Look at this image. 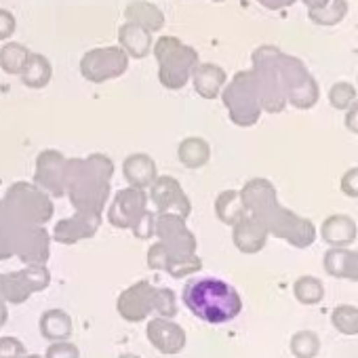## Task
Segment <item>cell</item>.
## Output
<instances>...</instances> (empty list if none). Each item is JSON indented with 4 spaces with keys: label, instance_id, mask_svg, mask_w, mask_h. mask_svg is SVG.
<instances>
[{
    "label": "cell",
    "instance_id": "obj_27",
    "mask_svg": "<svg viewBox=\"0 0 358 358\" xmlns=\"http://www.w3.org/2000/svg\"><path fill=\"white\" fill-rule=\"evenodd\" d=\"M301 3H303L308 9H318V7H324V5H329L331 0H301Z\"/></svg>",
    "mask_w": 358,
    "mask_h": 358
},
{
    "label": "cell",
    "instance_id": "obj_24",
    "mask_svg": "<svg viewBox=\"0 0 358 358\" xmlns=\"http://www.w3.org/2000/svg\"><path fill=\"white\" fill-rule=\"evenodd\" d=\"M47 358H78V348L72 345V343H53L49 350H47Z\"/></svg>",
    "mask_w": 358,
    "mask_h": 358
},
{
    "label": "cell",
    "instance_id": "obj_23",
    "mask_svg": "<svg viewBox=\"0 0 358 358\" xmlns=\"http://www.w3.org/2000/svg\"><path fill=\"white\" fill-rule=\"evenodd\" d=\"M341 192L350 199H358V166L354 169H348L343 175H341Z\"/></svg>",
    "mask_w": 358,
    "mask_h": 358
},
{
    "label": "cell",
    "instance_id": "obj_3",
    "mask_svg": "<svg viewBox=\"0 0 358 358\" xmlns=\"http://www.w3.org/2000/svg\"><path fill=\"white\" fill-rule=\"evenodd\" d=\"M158 312L162 316H175L177 314V303H175V295L169 289H154L150 282L141 280L137 285H133L131 289H127L120 297H118V312L122 318L137 322L143 320L148 314Z\"/></svg>",
    "mask_w": 358,
    "mask_h": 358
},
{
    "label": "cell",
    "instance_id": "obj_18",
    "mask_svg": "<svg viewBox=\"0 0 358 358\" xmlns=\"http://www.w3.org/2000/svg\"><path fill=\"white\" fill-rule=\"evenodd\" d=\"M356 87L350 85V83H335L329 91V103L339 110V112H345L354 101H356Z\"/></svg>",
    "mask_w": 358,
    "mask_h": 358
},
{
    "label": "cell",
    "instance_id": "obj_15",
    "mask_svg": "<svg viewBox=\"0 0 358 358\" xmlns=\"http://www.w3.org/2000/svg\"><path fill=\"white\" fill-rule=\"evenodd\" d=\"M224 80H226V74L217 66L209 64V66H203V70L199 72L196 89L205 97H215L220 93V89H222Z\"/></svg>",
    "mask_w": 358,
    "mask_h": 358
},
{
    "label": "cell",
    "instance_id": "obj_30",
    "mask_svg": "<svg viewBox=\"0 0 358 358\" xmlns=\"http://www.w3.org/2000/svg\"><path fill=\"white\" fill-rule=\"evenodd\" d=\"M356 85H358V78H356Z\"/></svg>",
    "mask_w": 358,
    "mask_h": 358
},
{
    "label": "cell",
    "instance_id": "obj_4",
    "mask_svg": "<svg viewBox=\"0 0 358 358\" xmlns=\"http://www.w3.org/2000/svg\"><path fill=\"white\" fill-rule=\"evenodd\" d=\"M253 217L268 230V234H272L276 238H285L289 245H293L297 249H308L316 241L314 224L310 220L299 217L293 211L280 207L278 201L268 205Z\"/></svg>",
    "mask_w": 358,
    "mask_h": 358
},
{
    "label": "cell",
    "instance_id": "obj_9",
    "mask_svg": "<svg viewBox=\"0 0 358 358\" xmlns=\"http://www.w3.org/2000/svg\"><path fill=\"white\" fill-rule=\"evenodd\" d=\"M356 222L350 215L335 213L327 217L320 226V236L331 247H350L356 241Z\"/></svg>",
    "mask_w": 358,
    "mask_h": 358
},
{
    "label": "cell",
    "instance_id": "obj_19",
    "mask_svg": "<svg viewBox=\"0 0 358 358\" xmlns=\"http://www.w3.org/2000/svg\"><path fill=\"white\" fill-rule=\"evenodd\" d=\"M182 148L190 150V154L188 152L179 154L182 162L188 164V166H201V164H205L209 160V145L203 139H188V141L182 143Z\"/></svg>",
    "mask_w": 358,
    "mask_h": 358
},
{
    "label": "cell",
    "instance_id": "obj_2",
    "mask_svg": "<svg viewBox=\"0 0 358 358\" xmlns=\"http://www.w3.org/2000/svg\"><path fill=\"white\" fill-rule=\"evenodd\" d=\"M186 308L201 320L209 324H224L236 318L243 310V299L238 291L213 276L192 278L182 291Z\"/></svg>",
    "mask_w": 358,
    "mask_h": 358
},
{
    "label": "cell",
    "instance_id": "obj_14",
    "mask_svg": "<svg viewBox=\"0 0 358 358\" xmlns=\"http://www.w3.org/2000/svg\"><path fill=\"white\" fill-rule=\"evenodd\" d=\"M331 322L341 335H358V308L341 303L331 312Z\"/></svg>",
    "mask_w": 358,
    "mask_h": 358
},
{
    "label": "cell",
    "instance_id": "obj_17",
    "mask_svg": "<svg viewBox=\"0 0 358 358\" xmlns=\"http://www.w3.org/2000/svg\"><path fill=\"white\" fill-rule=\"evenodd\" d=\"M320 352V339L314 331H297L291 337V354L295 358H314Z\"/></svg>",
    "mask_w": 358,
    "mask_h": 358
},
{
    "label": "cell",
    "instance_id": "obj_26",
    "mask_svg": "<svg viewBox=\"0 0 358 358\" xmlns=\"http://www.w3.org/2000/svg\"><path fill=\"white\" fill-rule=\"evenodd\" d=\"M257 3H262L264 7L272 9V11H278V9H287L291 7L295 0H257Z\"/></svg>",
    "mask_w": 358,
    "mask_h": 358
},
{
    "label": "cell",
    "instance_id": "obj_10",
    "mask_svg": "<svg viewBox=\"0 0 358 358\" xmlns=\"http://www.w3.org/2000/svg\"><path fill=\"white\" fill-rule=\"evenodd\" d=\"M350 7L348 0H331L329 5L318 7V9H308V17L312 24L322 26V28H331L343 22V17L348 15Z\"/></svg>",
    "mask_w": 358,
    "mask_h": 358
},
{
    "label": "cell",
    "instance_id": "obj_25",
    "mask_svg": "<svg viewBox=\"0 0 358 358\" xmlns=\"http://www.w3.org/2000/svg\"><path fill=\"white\" fill-rule=\"evenodd\" d=\"M345 129L354 135H358V99L345 110V120H343Z\"/></svg>",
    "mask_w": 358,
    "mask_h": 358
},
{
    "label": "cell",
    "instance_id": "obj_5",
    "mask_svg": "<svg viewBox=\"0 0 358 358\" xmlns=\"http://www.w3.org/2000/svg\"><path fill=\"white\" fill-rule=\"evenodd\" d=\"M226 103L232 112V120L236 124L249 127L255 124L262 114L259 91L253 78V72H243L234 78L226 93Z\"/></svg>",
    "mask_w": 358,
    "mask_h": 358
},
{
    "label": "cell",
    "instance_id": "obj_13",
    "mask_svg": "<svg viewBox=\"0 0 358 358\" xmlns=\"http://www.w3.org/2000/svg\"><path fill=\"white\" fill-rule=\"evenodd\" d=\"M245 213V207H243V201H241V194L238 192H224L220 199H217V217L224 222V224H230L234 226Z\"/></svg>",
    "mask_w": 358,
    "mask_h": 358
},
{
    "label": "cell",
    "instance_id": "obj_7",
    "mask_svg": "<svg viewBox=\"0 0 358 358\" xmlns=\"http://www.w3.org/2000/svg\"><path fill=\"white\" fill-rule=\"evenodd\" d=\"M148 339L150 343L162 352V354H177L186 345V333L184 329L166 320V318H154L148 322Z\"/></svg>",
    "mask_w": 358,
    "mask_h": 358
},
{
    "label": "cell",
    "instance_id": "obj_21",
    "mask_svg": "<svg viewBox=\"0 0 358 358\" xmlns=\"http://www.w3.org/2000/svg\"><path fill=\"white\" fill-rule=\"evenodd\" d=\"M26 352L24 343L15 337H3L0 339V358H22Z\"/></svg>",
    "mask_w": 358,
    "mask_h": 358
},
{
    "label": "cell",
    "instance_id": "obj_1",
    "mask_svg": "<svg viewBox=\"0 0 358 358\" xmlns=\"http://www.w3.org/2000/svg\"><path fill=\"white\" fill-rule=\"evenodd\" d=\"M253 66L262 110L276 114L282 112L287 103L297 110H310L318 103V83L301 59L274 47H262L253 55Z\"/></svg>",
    "mask_w": 358,
    "mask_h": 358
},
{
    "label": "cell",
    "instance_id": "obj_12",
    "mask_svg": "<svg viewBox=\"0 0 358 358\" xmlns=\"http://www.w3.org/2000/svg\"><path fill=\"white\" fill-rule=\"evenodd\" d=\"M293 293H295V297H297L299 303H303V306H316L324 297V287L314 276H301V278L295 280Z\"/></svg>",
    "mask_w": 358,
    "mask_h": 358
},
{
    "label": "cell",
    "instance_id": "obj_11",
    "mask_svg": "<svg viewBox=\"0 0 358 358\" xmlns=\"http://www.w3.org/2000/svg\"><path fill=\"white\" fill-rule=\"evenodd\" d=\"M41 331L47 339L51 341H59L70 337L72 333V320L64 310H49L43 318H41Z\"/></svg>",
    "mask_w": 358,
    "mask_h": 358
},
{
    "label": "cell",
    "instance_id": "obj_20",
    "mask_svg": "<svg viewBox=\"0 0 358 358\" xmlns=\"http://www.w3.org/2000/svg\"><path fill=\"white\" fill-rule=\"evenodd\" d=\"M20 55H26V49L20 45H9L3 53H0V64L5 66L7 72H20L22 70Z\"/></svg>",
    "mask_w": 358,
    "mask_h": 358
},
{
    "label": "cell",
    "instance_id": "obj_6",
    "mask_svg": "<svg viewBox=\"0 0 358 358\" xmlns=\"http://www.w3.org/2000/svg\"><path fill=\"white\" fill-rule=\"evenodd\" d=\"M47 285H49V272L43 266L0 276V293L13 303L26 301L34 289L38 291V289H45Z\"/></svg>",
    "mask_w": 358,
    "mask_h": 358
},
{
    "label": "cell",
    "instance_id": "obj_16",
    "mask_svg": "<svg viewBox=\"0 0 358 358\" xmlns=\"http://www.w3.org/2000/svg\"><path fill=\"white\" fill-rule=\"evenodd\" d=\"M131 160H133L137 166L133 169V166L124 164V175H127V179H129V182H131L135 188L148 186V184L152 182V179H154V175H156L152 160H150L148 156H131Z\"/></svg>",
    "mask_w": 358,
    "mask_h": 358
},
{
    "label": "cell",
    "instance_id": "obj_28",
    "mask_svg": "<svg viewBox=\"0 0 358 358\" xmlns=\"http://www.w3.org/2000/svg\"><path fill=\"white\" fill-rule=\"evenodd\" d=\"M118 358H139V356H135V354H122V356H118Z\"/></svg>",
    "mask_w": 358,
    "mask_h": 358
},
{
    "label": "cell",
    "instance_id": "obj_22",
    "mask_svg": "<svg viewBox=\"0 0 358 358\" xmlns=\"http://www.w3.org/2000/svg\"><path fill=\"white\" fill-rule=\"evenodd\" d=\"M341 278L350 280V282H358V249H348L345 251V262H343Z\"/></svg>",
    "mask_w": 358,
    "mask_h": 358
},
{
    "label": "cell",
    "instance_id": "obj_8",
    "mask_svg": "<svg viewBox=\"0 0 358 358\" xmlns=\"http://www.w3.org/2000/svg\"><path fill=\"white\" fill-rule=\"evenodd\" d=\"M268 241V230L253 217V215H243L234 224V245L243 253H257L266 247Z\"/></svg>",
    "mask_w": 358,
    "mask_h": 358
},
{
    "label": "cell",
    "instance_id": "obj_29",
    "mask_svg": "<svg viewBox=\"0 0 358 358\" xmlns=\"http://www.w3.org/2000/svg\"><path fill=\"white\" fill-rule=\"evenodd\" d=\"M24 358H41V356H36V354H28V356H24Z\"/></svg>",
    "mask_w": 358,
    "mask_h": 358
}]
</instances>
